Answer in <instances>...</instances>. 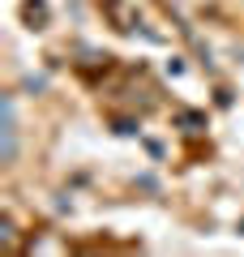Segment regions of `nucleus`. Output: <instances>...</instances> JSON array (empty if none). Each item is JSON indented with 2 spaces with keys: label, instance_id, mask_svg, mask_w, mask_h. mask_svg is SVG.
<instances>
[{
  "label": "nucleus",
  "instance_id": "f257e3e1",
  "mask_svg": "<svg viewBox=\"0 0 244 257\" xmlns=\"http://www.w3.org/2000/svg\"><path fill=\"white\" fill-rule=\"evenodd\" d=\"M103 13H111L116 30H137V9H129L125 0H103Z\"/></svg>",
  "mask_w": 244,
  "mask_h": 257
}]
</instances>
